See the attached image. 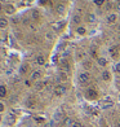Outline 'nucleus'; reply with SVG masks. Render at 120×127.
I'll list each match as a JSON object with an SVG mask.
<instances>
[{"label": "nucleus", "mask_w": 120, "mask_h": 127, "mask_svg": "<svg viewBox=\"0 0 120 127\" xmlns=\"http://www.w3.org/2000/svg\"><path fill=\"white\" fill-rule=\"evenodd\" d=\"M9 26V21H8V18L7 17H0V29H7Z\"/></svg>", "instance_id": "nucleus-21"}, {"label": "nucleus", "mask_w": 120, "mask_h": 127, "mask_svg": "<svg viewBox=\"0 0 120 127\" xmlns=\"http://www.w3.org/2000/svg\"><path fill=\"white\" fill-rule=\"evenodd\" d=\"M65 26H66V21L65 20L57 21V22H54V24H53V30L54 31H61Z\"/></svg>", "instance_id": "nucleus-12"}, {"label": "nucleus", "mask_w": 120, "mask_h": 127, "mask_svg": "<svg viewBox=\"0 0 120 127\" xmlns=\"http://www.w3.org/2000/svg\"><path fill=\"white\" fill-rule=\"evenodd\" d=\"M38 17H39V12L38 10H34L32 12V18H38Z\"/></svg>", "instance_id": "nucleus-34"}, {"label": "nucleus", "mask_w": 120, "mask_h": 127, "mask_svg": "<svg viewBox=\"0 0 120 127\" xmlns=\"http://www.w3.org/2000/svg\"><path fill=\"white\" fill-rule=\"evenodd\" d=\"M78 79H79V82L81 83V84H87L89 83V80H90V74L89 71H81V73H79V75H78Z\"/></svg>", "instance_id": "nucleus-4"}, {"label": "nucleus", "mask_w": 120, "mask_h": 127, "mask_svg": "<svg viewBox=\"0 0 120 127\" xmlns=\"http://www.w3.org/2000/svg\"><path fill=\"white\" fill-rule=\"evenodd\" d=\"M75 31H76V34L78 35H85L87 34V27L85 26H76V29H75Z\"/></svg>", "instance_id": "nucleus-22"}, {"label": "nucleus", "mask_w": 120, "mask_h": 127, "mask_svg": "<svg viewBox=\"0 0 120 127\" xmlns=\"http://www.w3.org/2000/svg\"><path fill=\"white\" fill-rule=\"evenodd\" d=\"M89 56L90 57H92V59H94V60H97V59H98V53H97V49L94 48V47H92V48H90V51H89Z\"/></svg>", "instance_id": "nucleus-26"}, {"label": "nucleus", "mask_w": 120, "mask_h": 127, "mask_svg": "<svg viewBox=\"0 0 120 127\" xmlns=\"http://www.w3.org/2000/svg\"><path fill=\"white\" fill-rule=\"evenodd\" d=\"M115 127H120V119L116 121V123H115Z\"/></svg>", "instance_id": "nucleus-39"}, {"label": "nucleus", "mask_w": 120, "mask_h": 127, "mask_svg": "<svg viewBox=\"0 0 120 127\" xmlns=\"http://www.w3.org/2000/svg\"><path fill=\"white\" fill-rule=\"evenodd\" d=\"M25 106L28 108V109H35L36 108V100L34 99V97H27L26 101H25Z\"/></svg>", "instance_id": "nucleus-10"}, {"label": "nucleus", "mask_w": 120, "mask_h": 127, "mask_svg": "<svg viewBox=\"0 0 120 127\" xmlns=\"http://www.w3.org/2000/svg\"><path fill=\"white\" fill-rule=\"evenodd\" d=\"M28 70H30V66H28V64H22V65L20 66L18 73L21 74V75H25V74L28 73Z\"/></svg>", "instance_id": "nucleus-19"}, {"label": "nucleus", "mask_w": 120, "mask_h": 127, "mask_svg": "<svg viewBox=\"0 0 120 127\" xmlns=\"http://www.w3.org/2000/svg\"><path fill=\"white\" fill-rule=\"evenodd\" d=\"M85 20H87V22H89V24H94V22H97V14L88 13L87 17H85Z\"/></svg>", "instance_id": "nucleus-20"}, {"label": "nucleus", "mask_w": 120, "mask_h": 127, "mask_svg": "<svg viewBox=\"0 0 120 127\" xmlns=\"http://www.w3.org/2000/svg\"><path fill=\"white\" fill-rule=\"evenodd\" d=\"M96 61H97V65H98L100 67H106L107 64H108V61H107L106 57H101V56H100Z\"/></svg>", "instance_id": "nucleus-17"}, {"label": "nucleus", "mask_w": 120, "mask_h": 127, "mask_svg": "<svg viewBox=\"0 0 120 127\" xmlns=\"http://www.w3.org/2000/svg\"><path fill=\"white\" fill-rule=\"evenodd\" d=\"M53 94H54V96H57V97H62V96H65L66 94H67V87L63 84V83H61V84H57L56 87H54V90H53Z\"/></svg>", "instance_id": "nucleus-2"}, {"label": "nucleus", "mask_w": 120, "mask_h": 127, "mask_svg": "<svg viewBox=\"0 0 120 127\" xmlns=\"http://www.w3.org/2000/svg\"><path fill=\"white\" fill-rule=\"evenodd\" d=\"M47 80H38V82H34V88H35V91H43L47 87Z\"/></svg>", "instance_id": "nucleus-7"}, {"label": "nucleus", "mask_w": 120, "mask_h": 127, "mask_svg": "<svg viewBox=\"0 0 120 127\" xmlns=\"http://www.w3.org/2000/svg\"><path fill=\"white\" fill-rule=\"evenodd\" d=\"M81 66H83V69H84L85 71H88V70H90V69H92V66H93V62H92V60L85 59V60L81 62Z\"/></svg>", "instance_id": "nucleus-14"}, {"label": "nucleus", "mask_w": 120, "mask_h": 127, "mask_svg": "<svg viewBox=\"0 0 120 127\" xmlns=\"http://www.w3.org/2000/svg\"><path fill=\"white\" fill-rule=\"evenodd\" d=\"M5 112H7V104L3 100H0V114H4Z\"/></svg>", "instance_id": "nucleus-28"}, {"label": "nucleus", "mask_w": 120, "mask_h": 127, "mask_svg": "<svg viewBox=\"0 0 120 127\" xmlns=\"http://www.w3.org/2000/svg\"><path fill=\"white\" fill-rule=\"evenodd\" d=\"M60 65H61V67H62V71H65V73H67V74L71 71V66H70V62H68L67 59H62Z\"/></svg>", "instance_id": "nucleus-6"}, {"label": "nucleus", "mask_w": 120, "mask_h": 127, "mask_svg": "<svg viewBox=\"0 0 120 127\" xmlns=\"http://www.w3.org/2000/svg\"><path fill=\"white\" fill-rule=\"evenodd\" d=\"M75 61H79V62H83L85 59H87V52L85 51H78L75 53Z\"/></svg>", "instance_id": "nucleus-11"}, {"label": "nucleus", "mask_w": 120, "mask_h": 127, "mask_svg": "<svg viewBox=\"0 0 120 127\" xmlns=\"http://www.w3.org/2000/svg\"><path fill=\"white\" fill-rule=\"evenodd\" d=\"M52 38H53V35H52V34H50V32H48V34H47V39L52 40Z\"/></svg>", "instance_id": "nucleus-36"}, {"label": "nucleus", "mask_w": 120, "mask_h": 127, "mask_svg": "<svg viewBox=\"0 0 120 127\" xmlns=\"http://www.w3.org/2000/svg\"><path fill=\"white\" fill-rule=\"evenodd\" d=\"M35 122H38V123H43V122H45V119H44L43 117H35Z\"/></svg>", "instance_id": "nucleus-33"}, {"label": "nucleus", "mask_w": 120, "mask_h": 127, "mask_svg": "<svg viewBox=\"0 0 120 127\" xmlns=\"http://www.w3.org/2000/svg\"><path fill=\"white\" fill-rule=\"evenodd\" d=\"M45 62H47V59H45V56L39 55V56L36 57V64H38V65L43 66V65H45Z\"/></svg>", "instance_id": "nucleus-23"}, {"label": "nucleus", "mask_w": 120, "mask_h": 127, "mask_svg": "<svg viewBox=\"0 0 120 127\" xmlns=\"http://www.w3.org/2000/svg\"><path fill=\"white\" fill-rule=\"evenodd\" d=\"M1 10H3V7H1V4H0V12H1Z\"/></svg>", "instance_id": "nucleus-41"}, {"label": "nucleus", "mask_w": 120, "mask_h": 127, "mask_svg": "<svg viewBox=\"0 0 120 127\" xmlns=\"http://www.w3.org/2000/svg\"><path fill=\"white\" fill-rule=\"evenodd\" d=\"M4 10H5V13H7L8 16H12V14L16 13V7L13 4H8V5H5Z\"/></svg>", "instance_id": "nucleus-16"}, {"label": "nucleus", "mask_w": 120, "mask_h": 127, "mask_svg": "<svg viewBox=\"0 0 120 127\" xmlns=\"http://www.w3.org/2000/svg\"><path fill=\"white\" fill-rule=\"evenodd\" d=\"M98 96H100L98 91H97L96 88H93V87L87 88V90H85V92H84V97H85L87 100H89V101L97 100V99H98Z\"/></svg>", "instance_id": "nucleus-1"}, {"label": "nucleus", "mask_w": 120, "mask_h": 127, "mask_svg": "<svg viewBox=\"0 0 120 127\" xmlns=\"http://www.w3.org/2000/svg\"><path fill=\"white\" fill-rule=\"evenodd\" d=\"M31 82H32V80H31L30 78H28V79H26V80H25V84H26V87H34V86L31 84Z\"/></svg>", "instance_id": "nucleus-32"}, {"label": "nucleus", "mask_w": 120, "mask_h": 127, "mask_svg": "<svg viewBox=\"0 0 120 127\" xmlns=\"http://www.w3.org/2000/svg\"><path fill=\"white\" fill-rule=\"evenodd\" d=\"M101 78H102L103 82L110 83L112 80V73H111V70H108V69H103L102 73H101Z\"/></svg>", "instance_id": "nucleus-5"}, {"label": "nucleus", "mask_w": 120, "mask_h": 127, "mask_svg": "<svg viewBox=\"0 0 120 127\" xmlns=\"http://www.w3.org/2000/svg\"><path fill=\"white\" fill-rule=\"evenodd\" d=\"M114 106V101L111 100V97H106V99L102 101V109H108Z\"/></svg>", "instance_id": "nucleus-13"}, {"label": "nucleus", "mask_w": 120, "mask_h": 127, "mask_svg": "<svg viewBox=\"0 0 120 127\" xmlns=\"http://www.w3.org/2000/svg\"><path fill=\"white\" fill-rule=\"evenodd\" d=\"M8 96V87L5 84H0V99H5Z\"/></svg>", "instance_id": "nucleus-18"}, {"label": "nucleus", "mask_w": 120, "mask_h": 127, "mask_svg": "<svg viewBox=\"0 0 120 127\" xmlns=\"http://www.w3.org/2000/svg\"><path fill=\"white\" fill-rule=\"evenodd\" d=\"M53 61H54V62H57V61H58V55H56V56L53 57Z\"/></svg>", "instance_id": "nucleus-38"}, {"label": "nucleus", "mask_w": 120, "mask_h": 127, "mask_svg": "<svg viewBox=\"0 0 120 127\" xmlns=\"http://www.w3.org/2000/svg\"><path fill=\"white\" fill-rule=\"evenodd\" d=\"M56 13L57 14H60V16H63V14H66V5L63 4V3H58V4H57L56 5Z\"/></svg>", "instance_id": "nucleus-8"}, {"label": "nucleus", "mask_w": 120, "mask_h": 127, "mask_svg": "<svg viewBox=\"0 0 120 127\" xmlns=\"http://www.w3.org/2000/svg\"><path fill=\"white\" fill-rule=\"evenodd\" d=\"M53 118H54V121H61L62 118H63V112L62 110H57L56 113H54V115H53Z\"/></svg>", "instance_id": "nucleus-24"}, {"label": "nucleus", "mask_w": 120, "mask_h": 127, "mask_svg": "<svg viewBox=\"0 0 120 127\" xmlns=\"http://www.w3.org/2000/svg\"><path fill=\"white\" fill-rule=\"evenodd\" d=\"M115 73H118V74H120V61H118L115 65H114V69H112Z\"/></svg>", "instance_id": "nucleus-29"}, {"label": "nucleus", "mask_w": 120, "mask_h": 127, "mask_svg": "<svg viewBox=\"0 0 120 127\" xmlns=\"http://www.w3.org/2000/svg\"><path fill=\"white\" fill-rule=\"evenodd\" d=\"M3 119H4V118H3V114H0V123L3 122Z\"/></svg>", "instance_id": "nucleus-40"}, {"label": "nucleus", "mask_w": 120, "mask_h": 127, "mask_svg": "<svg viewBox=\"0 0 120 127\" xmlns=\"http://www.w3.org/2000/svg\"><path fill=\"white\" fill-rule=\"evenodd\" d=\"M94 5H97V7H102V5L105 4V0H93Z\"/></svg>", "instance_id": "nucleus-31"}, {"label": "nucleus", "mask_w": 120, "mask_h": 127, "mask_svg": "<svg viewBox=\"0 0 120 127\" xmlns=\"http://www.w3.org/2000/svg\"><path fill=\"white\" fill-rule=\"evenodd\" d=\"M58 78H60V80L62 83L63 82H67V79H68V77H67V73H65V71H60V74H58Z\"/></svg>", "instance_id": "nucleus-25"}, {"label": "nucleus", "mask_w": 120, "mask_h": 127, "mask_svg": "<svg viewBox=\"0 0 120 127\" xmlns=\"http://www.w3.org/2000/svg\"><path fill=\"white\" fill-rule=\"evenodd\" d=\"M71 127H84V125L80 122V121H74L72 125H71Z\"/></svg>", "instance_id": "nucleus-30"}, {"label": "nucleus", "mask_w": 120, "mask_h": 127, "mask_svg": "<svg viewBox=\"0 0 120 127\" xmlns=\"http://www.w3.org/2000/svg\"><path fill=\"white\" fill-rule=\"evenodd\" d=\"M48 3V0H39V5H45Z\"/></svg>", "instance_id": "nucleus-35"}, {"label": "nucleus", "mask_w": 120, "mask_h": 127, "mask_svg": "<svg viewBox=\"0 0 120 127\" xmlns=\"http://www.w3.org/2000/svg\"><path fill=\"white\" fill-rule=\"evenodd\" d=\"M41 77H43V71L41 70H34L30 74V79L32 80V82H38V80H40Z\"/></svg>", "instance_id": "nucleus-9"}, {"label": "nucleus", "mask_w": 120, "mask_h": 127, "mask_svg": "<svg viewBox=\"0 0 120 127\" xmlns=\"http://www.w3.org/2000/svg\"><path fill=\"white\" fill-rule=\"evenodd\" d=\"M72 22L75 24L76 26H80V22H81V17H80L79 14H75L72 17Z\"/></svg>", "instance_id": "nucleus-27"}, {"label": "nucleus", "mask_w": 120, "mask_h": 127, "mask_svg": "<svg viewBox=\"0 0 120 127\" xmlns=\"http://www.w3.org/2000/svg\"><path fill=\"white\" fill-rule=\"evenodd\" d=\"M116 10H118V12H120V1L116 4Z\"/></svg>", "instance_id": "nucleus-37"}, {"label": "nucleus", "mask_w": 120, "mask_h": 127, "mask_svg": "<svg viewBox=\"0 0 120 127\" xmlns=\"http://www.w3.org/2000/svg\"><path fill=\"white\" fill-rule=\"evenodd\" d=\"M108 53L112 60H118L120 57V45H111L108 48Z\"/></svg>", "instance_id": "nucleus-3"}, {"label": "nucleus", "mask_w": 120, "mask_h": 127, "mask_svg": "<svg viewBox=\"0 0 120 127\" xmlns=\"http://www.w3.org/2000/svg\"><path fill=\"white\" fill-rule=\"evenodd\" d=\"M118 21V14L116 13H110L106 16V22L107 24H115Z\"/></svg>", "instance_id": "nucleus-15"}]
</instances>
